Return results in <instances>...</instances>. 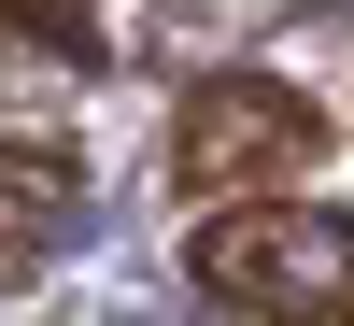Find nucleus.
<instances>
[{
    "label": "nucleus",
    "mask_w": 354,
    "mask_h": 326,
    "mask_svg": "<svg viewBox=\"0 0 354 326\" xmlns=\"http://www.w3.org/2000/svg\"><path fill=\"white\" fill-rule=\"evenodd\" d=\"M185 270H198V298H227V312H298V326H340L354 312V213H298V199H213L198 213V242H185Z\"/></svg>",
    "instance_id": "nucleus-1"
},
{
    "label": "nucleus",
    "mask_w": 354,
    "mask_h": 326,
    "mask_svg": "<svg viewBox=\"0 0 354 326\" xmlns=\"http://www.w3.org/2000/svg\"><path fill=\"white\" fill-rule=\"evenodd\" d=\"M312 156H326V114H312L298 85H270V71H213V85H185V114H170V185L185 199L298 185Z\"/></svg>",
    "instance_id": "nucleus-2"
},
{
    "label": "nucleus",
    "mask_w": 354,
    "mask_h": 326,
    "mask_svg": "<svg viewBox=\"0 0 354 326\" xmlns=\"http://www.w3.org/2000/svg\"><path fill=\"white\" fill-rule=\"evenodd\" d=\"M85 227V170H71V142H15L0 128V284H28V270H57V242Z\"/></svg>",
    "instance_id": "nucleus-3"
},
{
    "label": "nucleus",
    "mask_w": 354,
    "mask_h": 326,
    "mask_svg": "<svg viewBox=\"0 0 354 326\" xmlns=\"http://www.w3.org/2000/svg\"><path fill=\"white\" fill-rule=\"evenodd\" d=\"M0 57H57V71H100V57H113V28H100V0H0Z\"/></svg>",
    "instance_id": "nucleus-4"
}]
</instances>
